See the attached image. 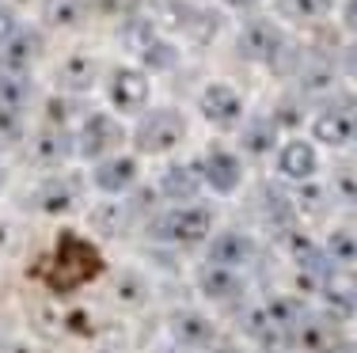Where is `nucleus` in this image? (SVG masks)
Here are the masks:
<instances>
[{
  "mask_svg": "<svg viewBox=\"0 0 357 353\" xmlns=\"http://www.w3.org/2000/svg\"><path fill=\"white\" fill-rule=\"evenodd\" d=\"M156 8L160 12L152 15V23H156L167 38L175 35V38L209 46V42L217 38V31H220V19L209 12V8H202V0H160Z\"/></svg>",
  "mask_w": 357,
  "mask_h": 353,
  "instance_id": "1",
  "label": "nucleus"
},
{
  "mask_svg": "<svg viewBox=\"0 0 357 353\" xmlns=\"http://www.w3.org/2000/svg\"><path fill=\"white\" fill-rule=\"evenodd\" d=\"M186 141V114L178 107H149L137 118V130H133V148L141 156H164L175 145Z\"/></svg>",
  "mask_w": 357,
  "mask_h": 353,
  "instance_id": "2",
  "label": "nucleus"
},
{
  "mask_svg": "<svg viewBox=\"0 0 357 353\" xmlns=\"http://www.w3.org/2000/svg\"><path fill=\"white\" fill-rule=\"evenodd\" d=\"M103 95L110 103V111L122 118H141L149 111L152 99V80L141 65H114L103 77Z\"/></svg>",
  "mask_w": 357,
  "mask_h": 353,
  "instance_id": "3",
  "label": "nucleus"
},
{
  "mask_svg": "<svg viewBox=\"0 0 357 353\" xmlns=\"http://www.w3.org/2000/svg\"><path fill=\"white\" fill-rule=\"evenodd\" d=\"M126 141V130L110 111H88L76 122V133H73V152L99 164V159L114 156Z\"/></svg>",
  "mask_w": 357,
  "mask_h": 353,
  "instance_id": "4",
  "label": "nucleus"
},
{
  "mask_svg": "<svg viewBox=\"0 0 357 353\" xmlns=\"http://www.w3.org/2000/svg\"><path fill=\"white\" fill-rule=\"evenodd\" d=\"M122 38H126V46L137 54V61H141L144 72H164V69H172V65L178 61L175 42L167 38L156 23H152V15H133V19L126 23Z\"/></svg>",
  "mask_w": 357,
  "mask_h": 353,
  "instance_id": "5",
  "label": "nucleus"
},
{
  "mask_svg": "<svg viewBox=\"0 0 357 353\" xmlns=\"http://www.w3.org/2000/svg\"><path fill=\"white\" fill-rule=\"evenodd\" d=\"M198 114L213 130H240V122L248 118V103H243L240 88H232L228 80H209L198 91Z\"/></svg>",
  "mask_w": 357,
  "mask_h": 353,
  "instance_id": "6",
  "label": "nucleus"
},
{
  "mask_svg": "<svg viewBox=\"0 0 357 353\" xmlns=\"http://www.w3.org/2000/svg\"><path fill=\"white\" fill-rule=\"evenodd\" d=\"M152 228H156V235L167 240V243L194 247V243H202L209 232H213V213L202 209V205H172Z\"/></svg>",
  "mask_w": 357,
  "mask_h": 353,
  "instance_id": "7",
  "label": "nucleus"
},
{
  "mask_svg": "<svg viewBox=\"0 0 357 353\" xmlns=\"http://www.w3.org/2000/svg\"><path fill=\"white\" fill-rule=\"evenodd\" d=\"M194 171H198L202 187H209L213 194H232V190H240V182H243V159L228 145H209L206 152L198 156Z\"/></svg>",
  "mask_w": 357,
  "mask_h": 353,
  "instance_id": "8",
  "label": "nucleus"
},
{
  "mask_svg": "<svg viewBox=\"0 0 357 353\" xmlns=\"http://www.w3.org/2000/svg\"><path fill=\"white\" fill-rule=\"evenodd\" d=\"M285 49H289V35L274 19H248V27L240 31V54L255 65H278Z\"/></svg>",
  "mask_w": 357,
  "mask_h": 353,
  "instance_id": "9",
  "label": "nucleus"
},
{
  "mask_svg": "<svg viewBox=\"0 0 357 353\" xmlns=\"http://www.w3.org/2000/svg\"><path fill=\"white\" fill-rule=\"evenodd\" d=\"M354 130H357V107L350 103H323V111L312 118V145H327V148H346L354 145Z\"/></svg>",
  "mask_w": 357,
  "mask_h": 353,
  "instance_id": "10",
  "label": "nucleus"
},
{
  "mask_svg": "<svg viewBox=\"0 0 357 353\" xmlns=\"http://www.w3.org/2000/svg\"><path fill=\"white\" fill-rule=\"evenodd\" d=\"M274 167L289 182H312L319 175V148L312 145L308 137H289L278 145Z\"/></svg>",
  "mask_w": 357,
  "mask_h": 353,
  "instance_id": "11",
  "label": "nucleus"
},
{
  "mask_svg": "<svg viewBox=\"0 0 357 353\" xmlns=\"http://www.w3.org/2000/svg\"><path fill=\"white\" fill-rule=\"evenodd\" d=\"M91 182H96V190H103V194L118 198L126 194V190H133L141 182V159L137 156H107L96 164V171H91Z\"/></svg>",
  "mask_w": 357,
  "mask_h": 353,
  "instance_id": "12",
  "label": "nucleus"
},
{
  "mask_svg": "<svg viewBox=\"0 0 357 353\" xmlns=\"http://www.w3.org/2000/svg\"><path fill=\"white\" fill-rule=\"evenodd\" d=\"M198 190H202V179H198V171H194V164H172L164 175H160V194H164L167 201L190 205Z\"/></svg>",
  "mask_w": 357,
  "mask_h": 353,
  "instance_id": "13",
  "label": "nucleus"
},
{
  "mask_svg": "<svg viewBox=\"0 0 357 353\" xmlns=\"http://www.w3.org/2000/svg\"><path fill=\"white\" fill-rule=\"evenodd\" d=\"M278 15L285 23H296V27H319V23L331 19L335 12V0H274Z\"/></svg>",
  "mask_w": 357,
  "mask_h": 353,
  "instance_id": "14",
  "label": "nucleus"
},
{
  "mask_svg": "<svg viewBox=\"0 0 357 353\" xmlns=\"http://www.w3.org/2000/svg\"><path fill=\"white\" fill-rule=\"evenodd\" d=\"M96 80H99V61H96L91 54H73L69 61L57 69V84H61L69 95H80V91H88Z\"/></svg>",
  "mask_w": 357,
  "mask_h": 353,
  "instance_id": "15",
  "label": "nucleus"
},
{
  "mask_svg": "<svg viewBox=\"0 0 357 353\" xmlns=\"http://www.w3.org/2000/svg\"><path fill=\"white\" fill-rule=\"evenodd\" d=\"M240 148L251 156L274 152L278 148V122L274 118H243L240 122Z\"/></svg>",
  "mask_w": 357,
  "mask_h": 353,
  "instance_id": "16",
  "label": "nucleus"
},
{
  "mask_svg": "<svg viewBox=\"0 0 357 353\" xmlns=\"http://www.w3.org/2000/svg\"><path fill=\"white\" fill-rule=\"evenodd\" d=\"M38 49H42V42H38L35 31H20V35L4 46L8 72H31V65L38 61Z\"/></svg>",
  "mask_w": 357,
  "mask_h": 353,
  "instance_id": "17",
  "label": "nucleus"
},
{
  "mask_svg": "<svg viewBox=\"0 0 357 353\" xmlns=\"http://www.w3.org/2000/svg\"><path fill=\"white\" fill-rule=\"evenodd\" d=\"M255 243L248 240L243 232H232V235H220V240L213 243V266H225V270H232V266H243L251 258Z\"/></svg>",
  "mask_w": 357,
  "mask_h": 353,
  "instance_id": "18",
  "label": "nucleus"
},
{
  "mask_svg": "<svg viewBox=\"0 0 357 353\" xmlns=\"http://www.w3.org/2000/svg\"><path fill=\"white\" fill-rule=\"evenodd\" d=\"M69 152H73V137H69V133L50 130V125L38 133V141H35V159H42V164L54 167V164H61Z\"/></svg>",
  "mask_w": 357,
  "mask_h": 353,
  "instance_id": "19",
  "label": "nucleus"
},
{
  "mask_svg": "<svg viewBox=\"0 0 357 353\" xmlns=\"http://www.w3.org/2000/svg\"><path fill=\"white\" fill-rule=\"evenodd\" d=\"M175 331L183 334L186 346H206V342L213 338V327H209V319L198 315V312H175Z\"/></svg>",
  "mask_w": 357,
  "mask_h": 353,
  "instance_id": "20",
  "label": "nucleus"
},
{
  "mask_svg": "<svg viewBox=\"0 0 357 353\" xmlns=\"http://www.w3.org/2000/svg\"><path fill=\"white\" fill-rule=\"evenodd\" d=\"M73 201H76V190L65 179H50L42 187V209L46 213H65V209H73Z\"/></svg>",
  "mask_w": 357,
  "mask_h": 353,
  "instance_id": "21",
  "label": "nucleus"
},
{
  "mask_svg": "<svg viewBox=\"0 0 357 353\" xmlns=\"http://www.w3.org/2000/svg\"><path fill=\"white\" fill-rule=\"evenodd\" d=\"M20 31H23V23H20V15H15V8L0 4V49L20 35Z\"/></svg>",
  "mask_w": 357,
  "mask_h": 353,
  "instance_id": "22",
  "label": "nucleus"
},
{
  "mask_svg": "<svg viewBox=\"0 0 357 353\" xmlns=\"http://www.w3.org/2000/svg\"><path fill=\"white\" fill-rule=\"evenodd\" d=\"M220 4L228 8V12H240V15H251L262 8V0H220Z\"/></svg>",
  "mask_w": 357,
  "mask_h": 353,
  "instance_id": "23",
  "label": "nucleus"
},
{
  "mask_svg": "<svg viewBox=\"0 0 357 353\" xmlns=\"http://www.w3.org/2000/svg\"><path fill=\"white\" fill-rule=\"evenodd\" d=\"M342 23L350 31H357V0H346V12H342Z\"/></svg>",
  "mask_w": 357,
  "mask_h": 353,
  "instance_id": "24",
  "label": "nucleus"
},
{
  "mask_svg": "<svg viewBox=\"0 0 357 353\" xmlns=\"http://www.w3.org/2000/svg\"><path fill=\"white\" fill-rule=\"evenodd\" d=\"M0 179H4V175H0Z\"/></svg>",
  "mask_w": 357,
  "mask_h": 353,
  "instance_id": "25",
  "label": "nucleus"
}]
</instances>
